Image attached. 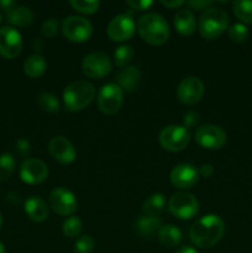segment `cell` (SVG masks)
<instances>
[{
    "mask_svg": "<svg viewBox=\"0 0 252 253\" xmlns=\"http://www.w3.org/2000/svg\"><path fill=\"white\" fill-rule=\"evenodd\" d=\"M214 4L212 1H208V0H195V1H187L185 5L190 7V10H207L209 9L211 5Z\"/></svg>",
    "mask_w": 252,
    "mask_h": 253,
    "instance_id": "cell-37",
    "label": "cell"
},
{
    "mask_svg": "<svg viewBox=\"0 0 252 253\" xmlns=\"http://www.w3.org/2000/svg\"><path fill=\"white\" fill-rule=\"evenodd\" d=\"M59 30V24L56 19H48L43 22L42 25V34L44 37H48V39H53L54 36H57Z\"/></svg>",
    "mask_w": 252,
    "mask_h": 253,
    "instance_id": "cell-34",
    "label": "cell"
},
{
    "mask_svg": "<svg viewBox=\"0 0 252 253\" xmlns=\"http://www.w3.org/2000/svg\"><path fill=\"white\" fill-rule=\"evenodd\" d=\"M168 210L178 219L190 220L199 211V202L190 193L178 192L170 197L168 202Z\"/></svg>",
    "mask_w": 252,
    "mask_h": 253,
    "instance_id": "cell-5",
    "label": "cell"
},
{
    "mask_svg": "<svg viewBox=\"0 0 252 253\" xmlns=\"http://www.w3.org/2000/svg\"><path fill=\"white\" fill-rule=\"evenodd\" d=\"M82 227H83L82 220L76 215H72V216L67 217L63 221L62 231H63V235L66 237H77L81 234Z\"/></svg>",
    "mask_w": 252,
    "mask_h": 253,
    "instance_id": "cell-31",
    "label": "cell"
},
{
    "mask_svg": "<svg viewBox=\"0 0 252 253\" xmlns=\"http://www.w3.org/2000/svg\"><path fill=\"white\" fill-rule=\"evenodd\" d=\"M160 145L169 152H180L189 145L190 135L184 126L169 125L162 128L160 133Z\"/></svg>",
    "mask_w": 252,
    "mask_h": 253,
    "instance_id": "cell-7",
    "label": "cell"
},
{
    "mask_svg": "<svg viewBox=\"0 0 252 253\" xmlns=\"http://www.w3.org/2000/svg\"><path fill=\"white\" fill-rule=\"evenodd\" d=\"M1 224H2V217H1V214H0V227H1Z\"/></svg>",
    "mask_w": 252,
    "mask_h": 253,
    "instance_id": "cell-44",
    "label": "cell"
},
{
    "mask_svg": "<svg viewBox=\"0 0 252 253\" xmlns=\"http://www.w3.org/2000/svg\"><path fill=\"white\" fill-rule=\"evenodd\" d=\"M47 69L46 59L41 54H32L24 62V72L30 78H40Z\"/></svg>",
    "mask_w": 252,
    "mask_h": 253,
    "instance_id": "cell-24",
    "label": "cell"
},
{
    "mask_svg": "<svg viewBox=\"0 0 252 253\" xmlns=\"http://www.w3.org/2000/svg\"><path fill=\"white\" fill-rule=\"evenodd\" d=\"M166 207V198L162 193H155V194L150 195L147 199L143 202L142 211L143 215H148V216H156L165 210Z\"/></svg>",
    "mask_w": 252,
    "mask_h": 253,
    "instance_id": "cell-25",
    "label": "cell"
},
{
    "mask_svg": "<svg viewBox=\"0 0 252 253\" xmlns=\"http://www.w3.org/2000/svg\"><path fill=\"white\" fill-rule=\"evenodd\" d=\"M0 253H5V247L1 242H0Z\"/></svg>",
    "mask_w": 252,
    "mask_h": 253,
    "instance_id": "cell-43",
    "label": "cell"
},
{
    "mask_svg": "<svg viewBox=\"0 0 252 253\" xmlns=\"http://www.w3.org/2000/svg\"><path fill=\"white\" fill-rule=\"evenodd\" d=\"M116 82L118 85L123 89L126 93H131V91L136 90L140 85L141 82V72L140 69L136 67H126V68L121 69L119 72L118 77H116Z\"/></svg>",
    "mask_w": 252,
    "mask_h": 253,
    "instance_id": "cell-20",
    "label": "cell"
},
{
    "mask_svg": "<svg viewBox=\"0 0 252 253\" xmlns=\"http://www.w3.org/2000/svg\"><path fill=\"white\" fill-rule=\"evenodd\" d=\"M62 31L68 41L74 43L86 42L93 35V25L82 16H68L62 22Z\"/></svg>",
    "mask_w": 252,
    "mask_h": 253,
    "instance_id": "cell-6",
    "label": "cell"
},
{
    "mask_svg": "<svg viewBox=\"0 0 252 253\" xmlns=\"http://www.w3.org/2000/svg\"><path fill=\"white\" fill-rule=\"evenodd\" d=\"M161 227H162V221L156 216H148V215H142L136 220L135 229L136 232L140 235L142 239H152L156 235H158Z\"/></svg>",
    "mask_w": 252,
    "mask_h": 253,
    "instance_id": "cell-21",
    "label": "cell"
},
{
    "mask_svg": "<svg viewBox=\"0 0 252 253\" xmlns=\"http://www.w3.org/2000/svg\"><path fill=\"white\" fill-rule=\"evenodd\" d=\"M94 240L89 235H83V236L78 237L74 244V250L77 253H90L94 250Z\"/></svg>",
    "mask_w": 252,
    "mask_h": 253,
    "instance_id": "cell-33",
    "label": "cell"
},
{
    "mask_svg": "<svg viewBox=\"0 0 252 253\" xmlns=\"http://www.w3.org/2000/svg\"><path fill=\"white\" fill-rule=\"evenodd\" d=\"M6 19L11 25L17 27L30 26L34 21V14L26 6H15L6 11Z\"/></svg>",
    "mask_w": 252,
    "mask_h": 253,
    "instance_id": "cell-22",
    "label": "cell"
},
{
    "mask_svg": "<svg viewBox=\"0 0 252 253\" xmlns=\"http://www.w3.org/2000/svg\"><path fill=\"white\" fill-rule=\"evenodd\" d=\"M200 120L199 114L195 113V111H188L184 115V125L185 127H192V126L197 125Z\"/></svg>",
    "mask_w": 252,
    "mask_h": 253,
    "instance_id": "cell-38",
    "label": "cell"
},
{
    "mask_svg": "<svg viewBox=\"0 0 252 253\" xmlns=\"http://www.w3.org/2000/svg\"><path fill=\"white\" fill-rule=\"evenodd\" d=\"M133 57H135V51L132 47L128 44H121L114 52V63L116 67L124 69L133 61Z\"/></svg>",
    "mask_w": 252,
    "mask_h": 253,
    "instance_id": "cell-27",
    "label": "cell"
},
{
    "mask_svg": "<svg viewBox=\"0 0 252 253\" xmlns=\"http://www.w3.org/2000/svg\"><path fill=\"white\" fill-rule=\"evenodd\" d=\"M136 24L132 16L128 14H119L109 21L106 34L111 41L124 42L135 35Z\"/></svg>",
    "mask_w": 252,
    "mask_h": 253,
    "instance_id": "cell-11",
    "label": "cell"
},
{
    "mask_svg": "<svg viewBox=\"0 0 252 253\" xmlns=\"http://www.w3.org/2000/svg\"><path fill=\"white\" fill-rule=\"evenodd\" d=\"M157 237L163 246L167 247V249H173V247L179 246L183 236L182 232H180V230L177 226L169 224L161 227Z\"/></svg>",
    "mask_w": 252,
    "mask_h": 253,
    "instance_id": "cell-23",
    "label": "cell"
},
{
    "mask_svg": "<svg viewBox=\"0 0 252 253\" xmlns=\"http://www.w3.org/2000/svg\"><path fill=\"white\" fill-rule=\"evenodd\" d=\"M225 234V224L217 215H205L198 219L189 230V237L195 246L211 249L219 244Z\"/></svg>",
    "mask_w": 252,
    "mask_h": 253,
    "instance_id": "cell-1",
    "label": "cell"
},
{
    "mask_svg": "<svg viewBox=\"0 0 252 253\" xmlns=\"http://www.w3.org/2000/svg\"><path fill=\"white\" fill-rule=\"evenodd\" d=\"M0 6H1L2 10H5V11H9L12 7L16 6V2H15L14 0H1V1H0Z\"/></svg>",
    "mask_w": 252,
    "mask_h": 253,
    "instance_id": "cell-41",
    "label": "cell"
},
{
    "mask_svg": "<svg viewBox=\"0 0 252 253\" xmlns=\"http://www.w3.org/2000/svg\"><path fill=\"white\" fill-rule=\"evenodd\" d=\"M0 21H1V15H0Z\"/></svg>",
    "mask_w": 252,
    "mask_h": 253,
    "instance_id": "cell-45",
    "label": "cell"
},
{
    "mask_svg": "<svg viewBox=\"0 0 252 253\" xmlns=\"http://www.w3.org/2000/svg\"><path fill=\"white\" fill-rule=\"evenodd\" d=\"M232 11L240 21L247 25H252V1L236 0L232 2Z\"/></svg>",
    "mask_w": 252,
    "mask_h": 253,
    "instance_id": "cell-26",
    "label": "cell"
},
{
    "mask_svg": "<svg viewBox=\"0 0 252 253\" xmlns=\"http://www.w3.org/2000/svg\"><path fill=\"white\" fill-rule=\"evenodd\" d=\"M16 161L11 153H4L0 156V182L7 180L14 173Z\"/></svg>",
    "mask_w": 252,
    "mask_h": 253,
    "instance_id": "cell-30",
    "label": "cell"
},
{
    "mask_svg": "<svg viewBox=\"0 0 252 253\" xmlns=\"http://www.w3.org/2000/svg\"><path fill=\"white\" fill-rule=\"evenodd\" d=\"M204 83L198 77H187L177 88V96L184 105H194L202 100L204 95Z\"/></svg>",
    "mask_w": 252,
    "mask_h": 253,
    "instance_id": "cell-14",
    "label": "cell"
},
{
    "mask_svg": "<svg viewBox=\"0 0 252 253\" xmlns=\"http://www.w3.org/2000/svg\"><path fill=\"white\" fill-rule=\"evenodd\" d=\"M95 88L89 82H72L63 91V103L69 111H81L95 99Z\"/></svg>",
    "mask_w": 252,
    "mask_h": 253,
    "instance_id": "cell-4",
    "label": "cell"
},
{
    "mask_svg": "<svg viewBox=\"0 0 252 253\" xmlns=\"http://www.w3.org/2000/svg\"><path fill=\"white\" fill-rule=\"evenodd\" d=\"M113 69L110 58L103 52H93L84 57L82 71L88 78L101 79L108 76Z\"/></svg>",
    "mask_w": 252,
    "mask_h": 253,
    "instance_id": "cell-10",
    "label": "cell"
},
{
    "mask_svg": "<svg viewBox=\"0 0 252 253\" xmlns=\"http://www.w3.org/2000/svg\"><path fill=\"white\" fill-rule=\"evenodd\" d=\"M175 253H199V252H198L195 249H193V247L184 246V247H180V249Z\"/></svg>",
    "mask_w": 252,
    "mask_h": 253,
    "instance_id": "cell-42",
    "label": "cell"
},
{
    "mask_svg": "<svg viewBox=\"0 0 252 253\" xmlns=\"http://www.w3.org/2000/svg\"><path fill=\"white\" fill-rule=\"evenodd\" d=\"M48 177L47 165L37 158H26L20 166V178L27 184H41Z\"/></svg>",
    "mask_w": 252,
    "mask_h": 253,
    "instance_id": "cell-15",
    "label": "cell"
},
{
    "mask_svg": "<svg viewBox=\"0 0 252 253\" xmlns=\"http://www.w3.org/2000/svg\"><path fill=\"white\" fill-rule=\"evenodd\" d=\"M229 37L235 43H242L249 37V30L246 25L244 24H235L229 29Z\"/></svg>",
    "mask_w": 252,
    "mask_h": 253,
    "instance_id": "cell-32",
    "label": "cell"
},
{
    "mask_svg": "<svg viewBox=\"0 0 252 253\" xmlns=\"http://www.w3.org/2000/svg\"><path fill=\"white\" fill-rule=\"evenodd\" d=\"M49 207L62 216H72L78 209V202L73 193L63 187L56 188L49 194Z\"/></svg>",
    "mask_w": 252,
    "mask_h": 253,
    "instance_id": "cell-12",
    "label": "cell"
},
{
    "mask_svg": "<svg viewBox=\"0 0 252 253\" xmlns=\"http://www.w3.org/2000/svg\"><path fill=\"white\" fill-rule=\"evenodd\" d=\"M98 108L106 115H114L124 103V90L116 83H108L100 88L96 96Z\"/></svg>",
    "mask_w": 252,
    "mask_h": 253,
    "instance_id": "cell-8",
    "label": "cell"
},
{
    "mask_svg": "<svg viewBox=\"0 0 252 253\" xmlns=\"http://www.w3.org/2000/svg\"><path fill=\"white\" fill-rule=\"evenodd\" d=\"M37 104H39L40 108L43 111H46V113L56 114L58 113L59 109H61L58 98H57L54 94L47 93V91L40 94L39 98H37Z\"/></svg>",
    "mask_w": 252,
    "mask_h": 253,
    "instance_id": "cell-28",
    "label": "cell"
},
{
    "mask_svg": "<svg viewBox=\"0 0 252 253\" xmlns=\"http://www.w3.org/2000/svg\"><path fill=\"white\" fill-rule=\"evenodd\" d=\"M15 147H16L17 153H19L21 157H26V156L30 153V151H31V145H30L29 141L25 140V138H20V140H17Z\"/></svg>",
    "mask_w": 252,
    "mask_h": 253,
    "instance_id": "cell-36",
    "label": "cell"
},
{
    "mask_svg": "<svg viewBox=\"0 0 252 253\" xmlns=\"http://www.w3.org/2000/svg\"><path fill=\"white\" fill-rule=\"evenodd\" d=\"M198 145L207 150H220L227 142V135L220 126L207 124L200 126L195 132Z\"/></svg>",
    "mask_w": 252,
    "mask_h": 253,
    "instance_id": "cell-9",
    "label": "cell"
},
{
    "mask_svg": "<svg viewBox=\"0 0 252 253\" xmlns=\"http://www.w3.org/2000/svg\"><path fill=\"white\" fill-rule=\"evenodd\" d=\"M126 5L130 6L132 10H137V11H145L148 10L153 5V1L151 0H127Z\"/></svg>",
    "mask_w": 252,
    "mask_h": 253,
    "instance_id": "cell-35",
    "label": "cell"
},
{
    "mask_svg": "<svg viewBox=\"0 0 252 253\" xmlns=\"http://www.w3.org/2000/svg\"><path fill=\"white\" fill-rule=\"evenodd\" d=\"M22 37L16 29L11 26L0 27V56L14 59L21 53Z\"/></svg>",
    "mask_w": 252,
    "mask_h": 253,
    "instance_id": "cell-13",
    "label": "cell"
},
{
    "mask_svg": "<svg viewBox=\"0 0 252 253\" xmlns=\"http://www.w3.org/2000/svg\"><path fill=\"white\" fill-rule=\"evenodd\" d=\"M137 31L141 39L151 46H162L169 39V25L165 17L156 12H150L137 21Z\"/></svg>",
    "mask_w": 252,
    "mask_h": 253,
    "instance_id": "cell-2",
    "label": "cell"
},
{
    "mask_svg": "<svg viewBox=\"0 0 252 253\" xmlns=\"http://www.w3.org/2000/svg\"><path fill=\"white\" fill-rule=\"evenodd\" d=\"M69 5L73 7L76 11L84 15H93L100 7V2L98 0H71Z\"/></svg>",
    "mask_w": 252,
    "mask_h": 253,
    "instance_id": "cell-29",
    "label": "cell"
},
{
    "mask_svg": "<svg viewBox=\"0 0 252 253\" xmlns=\"http://www.w3.org/2000/svg\"><path fill=\"white\" fill-rule=\"evenodd\" d=\"M24 209L30 220L35 222H43L48 217V207L41 197L32 195L25 202Z\"/></svg>",
    "mask_w": 252,
    "mask_h": 253,
    "instance_id": "cell-18",
    "label": "cell"
},
{
    "mask_svg": "<svg viewBox=\"0 0 252 253\" xmlns=\"http://www.w3.org/2000/svg\"><path fill=\"white\" fill-rule=\"evenodd\" d=\"M170 183L179 189H188L194 187L199 180V169L189 163L175 166L170 172Z\"/></svg>",
    "mask_w": 252,
    "mask_h": 253,
    "instance_id": "cell-17",
    "label": "cell"
},
{
    "mask_svg": "<svg viewBox=\"0 0 252 253\" xmlns=\"http://www.w3.org/2000/svg\"><path fill=\"white\" fill-rule=\"evenodd\" d=\"M230 17L220 7H209L204 10L198 22V30L203 39L215 40L221 36L229 27Z\"/></svg>",
    "mask_w": 252,
    "mask_h": 253,
    "instance_id": "cell-3",
    "label": "cell"
},
{
    "mask_svg": "<svg viewBox=\"0 0 252 253\" xmlns=\"http://www.w3.org/2000/svg\"><path fill=\"white\" fill-rule=\"evenodd\" d=\"M48 151L52 157L61 165H71L76 161L77 151L73 143L63 136H56L48 143Z\"/></svg>",
    "mask_w": 252,
    "mask_h": 253,
    "instance_id": "cell-16",
    "label": "cell"
},
{
    "mask_svg": "<svg viewBox=\"0 0 252 253\" xmlns=\"http://www.w3.org/2000/svg\"><path fill=\"white\" fill-rule=\"evenodd\" d=\"M199 174L205 178L211 177V175L214 174V168H212V166L210 165V163H205V165H203L202 167L199 168Z\"/></svg>",
    "mask_w": 252,
    "mask_h": 253,
    "instance_id": "cell-39",
    "label": "cell"
},
{
    "mask_svg": "<svg viewBox=\"0 0 252 253\" xmlns=\"http://www.w3.org/2000/svg\"><path fill=\"white\" fill-rule=\"evenodd\" d=\"M161 4L166 7H169V9H178V7L185 5V1H180V0H170V1H168V0H162Z\"/></svg>",
    "mask_w": 252,
    "mask_h": 253,
    "instance_id": "cell-40",
    "label": "cell"
},
{
    "mask_svg": "<svg viewBox=\"0 0 252 253\" xmlns=\"http://www.w3.org/2000/svg\"><path fill=\"white\" fill-rule=\"evenodd\" d=\"M174 26L178 34L182 36H190L197 29V20L190 9H179L174 15Z\"/></svg>",
    "mask_w": 252,
    "mask_h": 253,
    "instance_id": "cell-19",
    "label": "cell"
}]
</instances>
